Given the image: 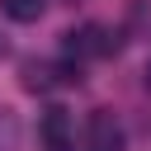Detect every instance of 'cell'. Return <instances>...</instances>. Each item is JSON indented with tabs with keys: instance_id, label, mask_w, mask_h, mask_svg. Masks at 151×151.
I'll return each mask as SVG.
<instances>
[{
	"instance_id": "6da1fadb",
	"label": "cell",
	"mask_w": 151,
	"mask_h": 151,
	"mask_svg": "<svg viewBox=\"0 0 151 151\" xmlns=\"http://www.w3.org/2000/svg\"><path fill=\"white\" fill-rule=\"evenodd\" d=\"M118 47H123L118 33L104 28V24H80V28H66L61 33V52L76 57V61H85V57H113Z\"/></svg>"
},
{
	"instance_id": "7a4b0ae2",
	"label": "cell",
	"mask_w": 151,
	"mask_h": 151,
	"mask_svg": "<svg viewBox=\"0 0 151 151\" xmlns=\"http://www.w3.org/2000/svg\"><path fill=\"white\" fill-rule=\"evenodd\" d=\"M38 137H42V146H47V151H66V146H71V137H76V113H71V109H61V104H52V109L38 118Z\"/></svg>"
},
{
	"instance_id": "3957f363",
	"label": "cell",
	"mask_w": 151,
	"mask_h": 151,
	"mask_svg": "<svg viewBox=\"0 0 151 151\" xmlns=\"http://www.w3.org/2000/svg\"><path fill=\"white\" fill-rule=\"evenodd\" d=\"M90 151H127V137H123V123L113 118V109L90 113Z\"/></svg>"
},
{
	"instance_id": "277c9868",
	"label": "cell",
	"mask_w": 151,
	"mask_h": 151,
	"mask_svg": "<svg viewBox=\"0 0 151 151\" xmlns=\"http://www.w3.org/2000/svg\"><path fill=\"white\" fill-rule=\"evenodd\" d=\"M19 85H24L28 94H47V90H52V85H61V80H57V66H47V61H24Z\"/></svg>"
},
{
	"instance_id": "5b68a950",
	"label": "cell",
	"mask_w": 151,
	"mask_h": 151,
	"mask_svg": "<svg viewBox=\"0 0 151 151\" xmlns=\"http://www.w3.org/2000/svg\"><path fill=\"white\" fill-rule=\"evenodd\" d=\"M0 9H5V19H14V24H38L42 9H47V0H0Z\"/></svg>"
},
{
	"instance_id": "8992f818",
	"label": "cell",
	"mask_w": 151,
	"mask_h": 151,
	"mask_svg": "<svg viewBox=\"0 0 151 151\" xmlns=\"http://www.w3.org/2000/svg\"><path fill=\"white\" fill-rule=\"evenodd\" d=\"M0 151H19V113L0 109Z\"/></svg>"
},
{
	"instance_id": "52a82bcc",
	"label": "cell",
	"mask_w": 151,
	"mask_h": 151,
	"mask_svg": "<svg viewBox=\"0 0 151 151\" xmlns=\"http://www.w3.org/2000/svg\"><path fill=\"white\" fill-rule=\"evenodd\" d=\"M142 80H146V90H151V61H146V71H142Z\"/></svg>"
},
{
	"instance_id": "ba28073f",
	"label": "cell",
	"mask_w": 151,
	"mask_h": 151,
	"mask_svg": "<svg viewBox=\"0 0 151 151\" xmlns=\"http://www.w3.org/2000/svg\"><path fill=\"white\" fill-rule=\"evenodd\" d=\"M0 57H5V38H0Z\"/></svg>"
}]
</instances>
